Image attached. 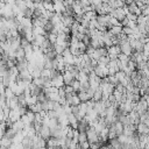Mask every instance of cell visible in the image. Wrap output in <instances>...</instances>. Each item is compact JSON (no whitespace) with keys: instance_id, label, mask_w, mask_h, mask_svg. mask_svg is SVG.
Listing matches in <instances>:
<instances>
[{"instance_id":"cell-1","label":"cell","mask_w":149,"mask_h":149,"mask_svg":"<svg viewBox=\"0 0 149 149\" xmlns=\"http://www.w3.org/2000/svg\"><path fill=\"white\" fill-rule=\"evenodd\" d=\"M86 135H87V141L91 143H97V142H100V139H99V135L98 133L95 132V129L93 127H90L87 130H86Z\"/></svg>"},{"instance_id":"cell-2","label":"cell","mask_w":149,"mask_h":149,"mask_svg":"<svg viewBox=\"0 0 149 149\" xmlns=\"http://www.w3.org/2000/svg\"><path fill=\"white\" fill-rule=\"evenodd\" d=\"M119 47H120V49H121V54H123V55H126V56H132V54L134 52L133 51V48H132V45H130V43H129V41H128V38L126 40V41H123V42H121L120 44H119Z\"/></svg>"},{"instance_id":"cell-3","label":"cell","mask_w":149,"mask_h":149,"mask_svg":"<svg viewBox=\"0 0 149 149\" xmlns=\"http://www.w3.org/2000/svg\"><path fill=\"white\" fill-rule=\"evenodd\" d=\"M94 73L99 77V78H106L108 77V68L104 66V65H97L94 68Z\"/></svg>"},{"instance_id":"cell-4","label":"cell","mask_w":149,"mask_h":149,"mask_svg":"<svg viewBox=\"0 0 149 149\" xmlns=\"http://www.w3.org/2000/svg\"><path fill=\"white\" fill-rule=\"evenodd\" d=\"M51 84H52V86L54 87H56V88H62V87H64V79H63V74L61 73V74H58V76H56V77H54L52 79H51Z\"/></svg>"},{"instance_id":"cell-5","label":"cell","mask_w":149,"mask_h":149,"mask_svg":"<svg viewBox=\"0 0 149 149\" xmlns=\"http://www.w3.org/2000/svg\"><path fill=\"white\" fill-rule=\"evenodd\" d=\"M38 135H40L43 140H45V141H47L49 137H51V133H50V128H49V126L42 125V128H41Z\"/></svg>"},{"instance_id":"cell-6","label":"cell","mask_w":149,"mask_h":149,"mask_svg":"<svg viewBox=\"0 0 149 149\" xmlns=\"http://www.w3.org/2000/svg\"><path fill=\"white\" fill-rule=\"evenodd\" d=\"M62 74H63V79H64L65 85H71V83L74 80V78H73V76L71 74L70 71H64Z\"/></svg>"},{"instance_id":"cell-7","label":"cell","mask_w":149,"mask_h":149,"mask_svg":"<svg viewBox=\"0 0 149 149\" xmlns=\"http://www.w3.org/2000/svg\"><path fill=\"white\" fill-rule=\"evenodd\" d=\"M12 128H13V130H14L15 133H20V132H22V130L24 129V123H23L21 120H19V121H16V122H13Z\"/></svg>"},{"instance_id":"cell-8","label":"cell","mask_w":149,"mask_h":149,"mask_svg":"<svg viewBox=\"0 0 149 149\" xmlns=\"http://www.w3.org/2000/svg\"><path fill=\"white\" fill-rule=\"evenodd\" d=\"M12 144H13L12 140H10V139H8V137H6V136H3V137L0 140V148H6V149H9Z\"/></svg>"},{"instance_id":"cell-9","label":"cell","mask_w":149,"mask_h":149,"mask_svg":"<svg viewBox=\"0 0 149 149\" xmlns=\"http://www.w3.org/2000/svg\"><path fill=\"white\" fill-rule=\"evenodd\" d=\"M109 33L113 35V36H119L122 34V27L121 26H115V27H112L108 29Z\"/></svg>"},{"instance_id":"cell-10","label":"cell","mask_w":149,"mask_h":149,"mask_svg":"<svg viewBox=\"0 0 149 149\" xmlns=\"http://www.w3.org/2000/svg\"><path fill=\"white\" fill-rule=\"evenodd\" d=\"M77 94H78V97H79V99H80L81 102H86V101H88V100H92V99L88 97V94H87L86 91H79V92H77Z\"/></svg>"},{"instance_id":"cell-11","label":"cell","mask_w":149,"mask_h":149,"mask_svg":"<svg viewBox=\"0 0 149 149\" xmlns=\"http://www.w3.org/2000/svg\"><path fill=\"white\" fill-rule=\"evenodd\" d=\"M47 147H48V148L58 147V139H56V137H49V139L47 140Z\"/></svg>"},{"instance_id":"cell-12","label":"cell","mask_w":149,"mask_h":149,"mask_svg":"<svg viewBox=\"0 0 149 149\" xmlns=\"http://www.w3.org/2000/svg\"><path fill=\"white\" fill-rule=\"evenodd\" d=\"M77 80H78L79 83H86V81H88V74L85 73L84 71H80L79 74H78Z\"/></svg>"},{"instance_id":"cell-13","label":"cell","mask_w":149,"mask_h":149,"mask_svg":"<svg viewBox=\"0 0 149 149\" xmlns=\"http://www.w3.org/2000/svg\"><path fill=\"white\" fill-rule=\"evenodd\" d=\"M15 134H16V133L13 130V128H12V127H10V128H7V129H6V132H5V136H6V137H8V139H10V140L15 136Z\"/></svg>"},{"instance_id":"cell-14","label":"cell","mask_w":149,"mask_h":149,"mask_svg":"<svg viewBox=\"0 0 149 149\" xmlns=\"http://www.w3.org/2000/svg\"><path fill=\"white\" fill-rule=\"evenodd\" d=\"M48 40H49L50 44L55 45V44H56V42H57V35H56V34L50 33V34H48Z\"/></svg>"},{"instance_id":"cell-15","label":"cell","mask_w":149,"mask_h":149,"mask_svg":"<svg viewBox=\"0 0 149 149\" xmlns=\"http://www.w3.org/2000/svg\"><path fill=\"white\" fill-rule=\"evenodd\" d=\"M71 86H72V88L74 90V92H79V91H80V83H79L77 79H74V80L71 83Z\"/></svg>"},{"instance_id":"cell-16","label":"cell","mask_w":149,"mask_h":149,"mask_svg":"<svg viewBox=\"0 0 149 149\" xmlns=\"http://www.w3.org/2000/svg\"><path fill=\"white\" fill-rule=\"evenodd\" d=\"M86 141H87V135H86V133H79L78 143H83V142H86Z\"/></svg>"},{"instance_id":"cell-17","label":"cell","mask_w":149,"mask_h":149,"mask_svg":"<svg viewBox=\"0 0 149 149\" xmlns=\"http://www.w3.org/2000/svg\"><path fill=\"white\" fill-rule=\"evenodd\" d=\"M114 76L116 77V79H118V80H119V83H120V81H121V80H122V79H123V78H125L127 74H126L123 71H118V72H116Z\"/></svg>"},{"instance_id":"cell-18","label":"cell","mask_w":149,"mask_h":149,"mask_svg":"<svg viewBox=\"0 0 149 149\" xmlns=\"http://www.w3.org/2000/svg\"><path fill=\"white\" fill-rule=\"evenodd\" d=\"M29 44H30V42H29L26 37L21 36V48H22V49H24V48H26V47H28Z\"/></svg>"},{"instance_id":"cell-19","label":"cell","mask_w":149,"mask_h":149,"mask_svg":"<svg viewBox=\"0 0 149 149\" xmlns=\"http://www.w3.org/2000/svg\"><path fill=\"white\" fill-rule=\"evenodd\" d=\"M64 91H65V93L66 94H70V93H73L74 92V90L72 88V86L71 85H64Z\"/></svg>"},{"instance_id":"cell-20","label":"cell","mask_w":149,"mask_h":149,"mask_svg":"<svg viewBox=\"0 0 149 149\" xmlns=\"http://www.w3.org/2000/svg\"><path fill=\"white\" fill-rule=\"evenodd\" d=\"M1 84H2V77L0 76V85H1Z\"/></svg>"},{"instance_id":"cell-21","label":"cell","mask_w":149,"mask_h":149,"mask_svg":"<svg viewBox=\"0 0 149 149\" xmlns=\"http://www.w3.org/2000/svg\"><path fill=\"white\" fill-rule=\"evenodd\" d=\"M0 19H1V15H0Z\"/></svg>"}]
</instances>
